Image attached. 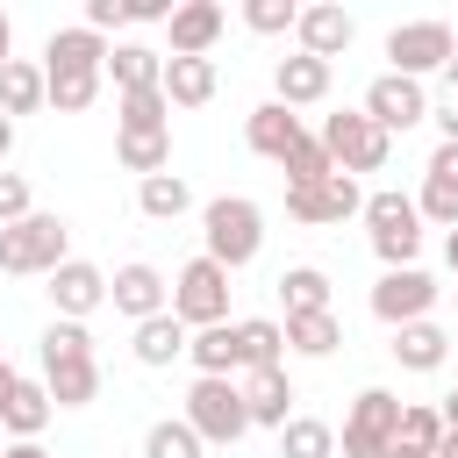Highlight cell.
<instances>
[{
	"label": "cell",
	"mask_w": 458,
	"mask_h": 458,
	"mask_svg": "<svg viewBox=\"0 0 458 458\" xmlns=\"http://www.w3.org/2000/svg\"><path fill=\"white\" fill-rule=\"evenodd\" d=\"M36 351H43V386H50L57 408H93L100 401V358H93L86 322H50L36 336Z\"/></svg>",
	"instance_id": "1"
},
{
	"label": "cell",
	"mask_w": 458,
	"mask_h": 458,
	"mask_svg": "<svg viewBox=\"0 0 458 458\" xmlns=\"http://www.w3.org/2000/svg\"><path fill=\"white\" fill-rule=\"evenodd\" d=\"M200 243H208V258H215L222 272H243V265L265 250V208H258L250 193H215V200L200 208Z\"/></svg>",
	"instance_id": "2"
},
{
	"label": "cell",
	"mask_w": 458,
	"mask_h": 458,
	"mask_svg": "<svg viewBox=\"0 0 458 458\" xmlns=\"http://www.w3.org/2000/svg\"><path fill=\"white\" fill-rule=\"evenodd\" d=\"M72 258V222L64 215H29V222H14V229H0V272L7 279H50L57 265Z\"/></svg>",
	"instance_id": "3"
},
{
	"label": "cell",
	"mask_w": 458,
	"mask_h": 458,
	"mask_svg": "<svg viewBox=\"0 0 458 458\" xmlns=\"http://www.w3.org/2000/svg\"><path fill=\"white\" fill-rule=\"evenodd\" d=\"M365 236H372V250H379L386 272L415 265V250H422V208H415V193H401V186L365 193Z\"/></svg>",
	"instance_id": "4"
},
{
	"label": "cell",
	"mask_w": 458,
	"mask_h": 458,
	"mask_svg": "<svg viewBox=\"0 0 458 458\" xmlns=\"http://www.w3.org/2000/svg\"><path fill=\"white\" fill-rule=\"evenodd\" d=\"M315 136H322L329 165H336V172H351V179H358V172H386V157H394V136H386L365 107L322 114V129H315Z\"/></svg>",
	"instance_id": "5"
},
{
	"label": "cell",
	"mask_w": 458,
	"mask_h": 458,
	"mask_svg": "<svg viewBox=\"0 0 458 458\" xmlns=\"http://www.w3.org/2000/svg\"><path fill=\"white\" fill-rule=\"evenodd\" d=\"M186 422H193V437L200 444H243L250 437V408H243V386L236 379H200L193 372V386H186V408H179Z\"/></svg>",
	"instance_id": "6"
},
{
	"label": "cell",
	"mask_w": 458,
	"mask_h": 458,
	"mask_svg": "<svg viewBox=\"0 0 458 458\" xmlns=\"http://www.w3.org/2000/svg\"><path fill=\"white\" fill-rule=\"evenodd\" d=\"M172 315L186 322V329H215V322H229V272L200 250V258H186L179 272H172Z\"/></svg>",
	"instance_id": "7"
},
{
	"label": "cell",
	"mask_w": 458,
	"mask_h": 458,
	"mask_svg": "<svg viewBox=\"0 0 458 458\" xmlns=\"http://www.w3.org/2000/svg\"><path fill=\"white\" fill-rule=\"evenodd\" d=\"M401 394H386V386H365L358 401H351V415H344V458H386L394 451V437H401Z\"/></svg>",
	"instance_id": "8"
},
{
	"label": "cell",
	"mask_w": 458,
	"mask_h": 458,
	"mask_svg": "<svg viewBox=\"0 0 458 458\" xmlns=\"http://www.w3.org/2000/svg\"><path fill=\"white\" fill-rule=\"evenodd\" d=\"M451 43H458L451 21H394V29H386V72L429 79V72L451 64Z\"/></svg>",
	"instance_id": "9"
},
{
	"label": "cell",
	"mask_w": 458,
	"mask_h": 458,
	"mask_svg": "<svg viewBox=\"0 0 458 458\" xmlns=\"http://www.w3.org/2000/svg\"><path fill=\"white\" fill-rule=\"evenodd\" d=\"M286 215H293L301 229L351 222V215H365V186H358L351 172H329V179H315V186H286Z\"/></svg>",
	"instance_id": "10"
},
{
	"label": "cell",
	"mask_w": 458,
	"mask_h": 458,
	"mask_svg": "<svg viewBox=\"0 0 458 458\" xmlns=\"http://www.w3.org/2000/svg\"><path fill=\"white\" fill-rule=\"evenodd\" d=\"M437 293H444V286H437L422 265H401V272H379V279H372V315H379L386 329H408V322H429Z\"/></svg>",
	"instance_id": "11"
},
{
	"label": "cell",
	"mask_w": 458,
	"mask_h": 458,
	"mask_svg": "<svg viewBox=\"0 0 458 458\" xmlns=\"http://www.w3.org/2000/svg\"><path fill=\"white\" fill-rule=\"evenodd\" d=\"M358 107H365L386 136H401V129H422V122H429V86H422V79H401V72H379Z\"/></svg>",
	"instance_id": "12"
},
{
	"label": "cell",
	"mask_w": 458,
	"mask_h": 458,
	"mask_svg": "<svg viewBox=\"0 0 458 458\" xmlns=\"http://www.w3.org/2000/svg\"><path fill=\"white\" fill-rule=\"evenodd\" d=\"M243 143L258 150V157H272L279 172H286V157L301 150V143H315V129L293 114V107H279V100H265V107H250L243 114Z\"/></svg>",
	"instance_id": "13"
},
{
	"label": "cell",
	"mask_w": 458,
	"mask_h": 458,
	"mask_svg": "<svg viewBox=\"0 0 458 458\" xmlns=\"http://www.w3.org/2000/svg\"><path fill=\"white\" fill-rule=\"evenodd\" d=\"M50 308H57V322H86L93 308H107V272L93 265V258H64L57 272H50Z\"/></svg>",
	"instance_id": "14"
},
{
	"label": "cell",
	"mask_w": 458,
	"mask_h": 458,
	"mask_svg": "<svg viewBox=\"0 0 458 458\" xmlns=\"http://www.w3.org/2000/svg\"><path fill=\"white\" fill-rule=\"evenodd\" d=\"M107 301H114V315H129V322H150V315H165V308H172V279H165L157 265L129 258V265H114V279H107Z\"/></svg>",
	"instance_id": "15"
},
{
	"label": "cell",
	"mask_w": 458,
	"mask_h": 458,
	"mask_svg": "<svg viewBox=\"0 0 458 458\" xmlns=\"http://www.w3.org/2000/svg\"><path fill=\"white\" fill-rule=\"evenodd\" d=\"M222 29H229V7H222V0H179L172 21H165L172 57H208V50L222 43Z\"/></svg>",
	"instance_id": "16"
},
{
	"label": "cell",
	"mask_w": 458,
	"mask_h": 458,
	"mask_svg": "<svg viewBox=\"0 0 458 458\" xmlns=\"http://www.w3.org/2000/svg\"><path fill=\"white\" fill-rule=\"evenodd\" d=\"M422 222H437L444 236L458 229V143H437L429 165H422V193H415Z\"/></svg>",
	"instance_id": "17"
},
{
	"label": "cell",
	"mask_w": 458,
	"mask_h": 458,
	"mask_svg": "<svg viewBox=\"0 0 458 458\" xmlns=\"http://www.w3.org/2000/svg\"><path fill=\"white\" fill-rule=\"evenodd\" d=\"M293 36H301V50H308V57H322V64H329V57H344V50L358 43V21H351L336 0H315V7H301Z\"/></svg>",
	"instance_id": "18"
},
{
	"label": "cell",
	"mask_w": 458,
	"mask_h": 458,
	"mask_svg": "<svg viewBox=\"0 0 458 458\" xmlns=\"http://www.w3.org/2000/svg\"><path fill=\"white\" fill-rule=\"evenodd\" d=\"M50 415H57V401H50L43 379H14V394L0 401V429H7V444H43Z\"/></svg>",
	"instance_id": "19"
},
{
	"label": "cell",
	"mask_w": 458,
	"mask_h": 458,
	"mask_svg": "<svg viewBox=\"0 0 458 458\" xmlns=\"http://www.w3.org/2000/svg\"><path fill=\"white\" fill-rule=\"evenodd\" d=\"M329 64L322 57H308V50H293V57H279L272 64V100L279 107H315V100H329Z\"/></svg>",
	"instance_id": "20"
},
{
	"label": "cell",
	"mask_w": 458,
	"mask_h": 458,
	"mask_svg": "<svg viewBox=\"0 0 458 458\" xmlns=\"http://www.w3.org/2000/svg\"><path fill=\"white\" fill-rule=\"evenodd\" d=\"M236 386H243L250 429H286V422H293V379H286V365H272V372H243Z\"/></svg>",
	"instance_id": "21"
},
{
	"label": "cell",
	"mask_w": 458,
	"mask_h": 458,
	"mask_svg": "<svg viewBox=\"0 0 458 458\" xmlns=\"http://www.w3.org/2000/svg\"><path fill=\"white\" fill-rule=\"evenodd\" d=\"M43 72H107V36H93L86 21L50 29V43H43Z\"/></svg>",
	"instance_id": "22"
},
{
	"label": "cell",
	"mask_w": 458,
	"mask_h": 458,
	"mask_svg": "<svg viewBox=\"0 0 458 458\" xmlns=\"http://www.w3.org/2000/svg\"><path fill=\"white\" fill-rule=\"evenodd\" d=\"M186 344H193V329L165 308V315H150V322H136V336H129V351H136V365H150V372H165L172 358H186Z\"/></svg>",
	"instance_id": "23"
},
{
	"label": "cell",
	"mask_w": 458,
	"mask_h": 458,
	"mask_svg": "<svg viewBox=\"0 0 458 458\" xmlns=\"http://www.w3.org/2000/svg\"><path fill=\"white\" fill-rule=\"evenodd\" d=\"M394 365L401 372H444V358H451V329L444 322H408V329H394Z\"/></svg>",
	"instance_id": "24"
},
{
	"label": "cell",
	"mask_w": 458,
	"mask_h": 458,
	"mask_svg": "<svg viewBox=\"0 0 458 458\" xmlns=\"http://www.w3.org/2000/svg\"><path fill=\"white\" fill-rule=\"evenodd\" d=\"M186 358H193V372H200V379H236V372H243V344H236V322L193 329Z\"/></svg>",
	"instance_id": "25"
},
{
	"label": "cell",
	"mask_w": 458,
	"mask_h": 458,
	"mask_svg": "<svg viewBox=\"0 0 458 458\" xmlns=\"http://www.w3.org/2000/svg\"><path fill=\"white\" fill-rule=\"evenodd\" d=\"M107 86H114V93L165 86V57H157L150 43H107Z\"/></svg>",
	"instance_id": "26"
},
{
	"label": "cell",
	"mask_w": 458,
	"mask_h": 458,
	"mask_svg": "<svg viewBox=\"0 0 458 458\" xmlns=\"http://www.w3.org/2000/svg\"><path fill=\"white\" fill-rule=\"evenodd\" d=\"M114 157H122V172L157 179V172H172V129H114Z\"/></svg>",
	"instance_id": "27"
},
{
	"label": "cell",
	"mask_w": 458,
	"mask_h": 458,
	"mask_svg": "<svg viewBox=\"0 0 458 458\" xmlns=\"http://www.w3.org/2000/svg\"><path fill=\"white\" fill-rule=\"evenodd\" d=\"M215 57H165V100L172 107H208L215 100Z\"/></svg>",
	"instance_id": "28"
},
{
	"label": "cell",
	"mask_w": 458,
	"mask_h": 458,
	"mask_svg": "<svg viewBox=\"0 0 458 458\" xmlns=\"http://www.w3.org/2000/svg\"><path fill=\"white\" fill-rule=\"evenodd\" d=\"M236 344H243V372L286 365V322H272V315H243V322H236ZM243 372H236V379H243Z\"/></svg>",
	"instance_id": "29"
},
{
	"label": "cell",
	"mask_w": 458,
	"mask_h": 458,
	"mask_svg": "<svg viewBox=\"0 0 458 458\" xmlns=\"http://www.w3.org/2000/svg\"><path fill=\"white\" fill-rule=\"evenodd\" d=\"M36 107H50V79H43V64H29V57L0 64V114H36Z\"/></svg>",
	"instance_id": "30"
},
{
	"label": "cell",
	"mask_w": 458,
	"mask_h": 458,
	"mask_svg": "<svg viewBox=\"0 0 458 458\" xmlns=\"http://www.w3.org/2000/svg\"><path fill=\"white\" fill-rule=\"evenodd\" d=\"M336 344H344V322H336V308L286 315V351H293V358H329Z\"/></svg>",
	"instance_id": "31"
},
{
	"label": "cell",
	"mask_w": 458,
	"mask_h": 458,
	"mask_svg": "<svg viewBox=\"0 0 458 458\" xmlns=\"http://www.w3.org/2000/svg\"><path fill=\"white\" fill-rule=\"evenodd\" d=\"M136 208H143L150 222H179V215L193 208V186H186L179 172H157V179H136Z\"/></svg>",
	"instance_id": "32"
},
{
	"label": "cell",
	"mask_w": 458,
	"mask_h": 458,
	"mask_svg": "<svg viewBox=\"0 0 458 458\" xmlns=\"http://www.w3.org/2000/svg\"><path fill=\"white\" fill-rule=\"evenodd\" d=\"M279 301H286V315L329 308V272H322V265H286V272H279Z\"/></svg>",
	"instance_id": "33"
},
{
	"label": "cell",
	"mask_w": 458,
	"mask_h": 458,
	"mask_svg": "<svg viewBox=\"0 0 458 458\" xmlns=\"http://www.w3.org/2000/svg\"><path fill=\"white\" fill-rule=\"evenodd\" d=\"M114 129H172V100H165V86L114 93Z\"/></svg>",
	"instance_id": "34"
},
{
	"label": "cell",
	"mask_w": 458,
	"mask_h": 458,
	"mask_svg": "<svg viewBox=\"0 0 458 458\" xmlns=\"http://www.w3.org/2000/svg\"><path fill=\"white\" fill-rule=\"evenodd\" d=\"M401 451H415V458H437V444H444V408H429V401H408L401 408V437H394Z\"/></svg>",
	"instance_id": "35"
},
{
	"label": "cell",
	"mask_w": 458,
	"mask_h": 458,
	"mask_svg": "<svg viewBox=\"0 0 458 458\" xmlns=\"http://www.w3.org/2000/svg\"><path fill=\"white\" fill-rule=\"evenodd\" d=\"M279 458H336V429L322 415H293L279 429Z\"/></svg>",
	"instance_id": "36"
},
{
	"label": "cell",
	"mask_w": 458,
	"mask_h": 458,
	"mask_svg": "<svg viewBox=\"0 0 458 458\" xmlns=\"http://www.w3.org/2000/svg\"><path fill=\"white\" fill-rule=\"evenodd\" d=\"M208 444L193 437V422L186 415H157L150 429H143V458H200Z\"/></svg>",
	"instance_id": "37"
},
{
	"label": "cell",
	"mask_w": 458,
	"mask_h": 458,
	"mask_svg": "<svg viewBox=\"0 0 458 458\" xmlns=\"http://www.w3.org/2000/svg\"><path fill=\"white\" fill-rule=\"evenodd\" d=\"M43 79H50V107L57 114H86L100 100V86H107V72H43Z\"/></svg>",
	"instance_id": "38"
},
{
	"label": "cell",
	"mask_w": 458,
	"mask_h": 458,
	"mask_svg": "<svg viewBox=\"0 0 458 458\" xmlns=\"http://www.w3.org/2000/svg\"><path fill=\"white\" fill-rule=\"evenodd\" d=\"M293 21H301L293 0H243V29H250V36H286Z\"/></svg>",
	"instance_id": "39"
},
{
	"label": "cell",
	"mask_w": 458,
	"mask_h": 458,
	"mask_svg": "<svg viewBox=\"0 0 458 458\" xmlns=\"http://www.w3.org/2000/svg\"><path fill=\"white\" fill-rule=\"evenodd\" d=\"M29 215H36L29 179H21V172H0V229H14V222H29Z\"/></svg>",
	"instance_id": "40"
},
{
	"label": "cell",
	"mask_w": 458,
	"mask_h": 458,
	"mask_svg": "<svg viewBox=\"0 0 458 458\" xmlns=\"http://www.w3.org/2000/svg\"><path fill=\"white\" fill-rule=\"evenodd\" d=\"M129 21V0H86V29L93 36H107V29H122Z\"/></svg>",
	"instance_id": "41"
},
{
	"label": "cell",
	"mask_w": 458,
	"mask_h": 458,
	"mask_svg": "<svg viewBox=\"0 0 458 458\" xmlns=\"http://www.w3.org/2000/svg\"><path fill=\"white\" fill-rule=\"evenodd\" d=\"M129 21L150 29V21H172V0H129Z\"/></svg>",
	"instance_id": "42"
},
{
	"label": "cell",
	"mask_w": 458,
	"mask_h": 458,
	"mask_svg": "<svg viewBox=\"0 0 458 458\" xmlns=\"http://www.w3.org/2000/svg\"><path fill=\"white\" fill-rule=\"evenodd\" d=\"M429 122H437V143H458V100H444V107H429Z\"/></svg>",
	"instance_id": "43"
},
{
	"label": "cell",
	"mask_w": 458,
	"mask_h": 458,
	"mask_svg": "<svg viewBox=\"0 0 458 458\" xmlns=\"http://www.w3.org/2000/svg\"><path fill=\"white\" fill-rule=\"evenodd\" d=\"M0 64H14V21L0 14Z\"/></svg>",
	"instance_id": "44"
},
{
	"label": "cell",
	"mask_w": 458,
	"mask_h": 458,
	"mask_svg": "<svg viewBox=\"0 0 458 458\" xmlns=\"http://www.w3.org/2000/svg\"><path fill=\"white\" fill-rule=\"evenodd\" d=\"M7 150H14V114H0V165H7Z\"/></svg>",
	"instance_id": "45"
},
{
	"label": "cell",
	"mask_w": 458,
	"mask_h": 458,
	"mask_svg": "<svg viewBox=\"0 0 458 458\" xmlns=\"http://www.w3.org/2000/svg\"><path fill=\"white\" fill-rule=\"evenodd\" d=\"M444 429H458V386L444 394Z\"/></svg>",
	"instance_id": "46"
},
{
	"label": "cell",
	"mask_w": 458,
	"mask_h": 458,
	"mask_svg": "<svg viewBox=\"0 0 458 458\" xmlns=\"http://www.w3.org/2000/svg\"><path fill=\"white\" fill-rule=\"evenodd\" d=\"M14 379H21V372H14V365H7V358H0V401H7V394H14Z\"/></svg>",
	"instance_id": "47"
},
{
	"label": "cell",
	"mask_w": 458,
	"mask_h": 458,
	"mask_svg": "<svg viewBox=\"0 0 458 458\" xmlns=\"http://www.w3.org/2000/svg\"><path fill=\"white\" fill-rule=\"evenodd\" d=\"M7 458H50L43 444H7Z\"/></svg>",
	"instance_id": "48"
},
{
	"label": "cell",
	"mask_w": 458,
	"mask_h": 458,
	"mask_svg": "<svg viewBox=\"0 0 458 458\" xmlns=\"http://www.w3.org/2000/svg\"><path fill=\"white\" fill-rule=\"evenodd\" d=\"M437 458H458V429H444V444H437Z\"/></svg>",
	"instance_id": "49"
},
{
	"label": "cell",
	"mask_w": 458,
	"mask_h": 458,
	"mask_svg": "<svg viewBox=\"0 0 458 458\" xmlns=\"http://www.w3.org/2000/svg\"><path fill=\"white\" fill-rule=\"evenodd\" d=\"M444 79H451V100H458V43H451V64H444Z\"/></svg>",
	"instance_id": "50"
},
{
	"label": "cell",
	"mask_w": 458,
	"mask_h": 458,
	"mask_svg": "<svg viewBox=\"0 0 458 458\" xmlns=\"http://www.w3.org/2000/svg\"><path fill=\"white\" fill-rule=\"evenodd\" d=\"M444 265H451V272H458V229H451V236H444Z\"/></svg>",
	"instance_id": "51"
},
{
	"label": "cell",
	"mask_w": 458,
	"mask_h": 458,
	"mask_svg": "<svg viewBox=\"0 0 458 458\" xmlns=\"http://www.w3.org/2000/svg\"><path fill=\"white\" fill-rule=\"evenodd\" d=\"M386 458H415V451H401V444H394V451H386Z\"/></svg>",
	"instance_id": "52"
},
{
	"label": "cell",
	"mask_w": 458,
	"mask_h": 458,
	"mask_svg": "<svg viewBox=\"0 0 458 458\" xmlns=\"http://www.w3.org/2000/svg\"><path fill=\"white\" fill-rule=\"evenodd\" d=\"M0 458H7V429H0Z\"/></svg>",
	"instance_id": "53"
}]
</instances>
